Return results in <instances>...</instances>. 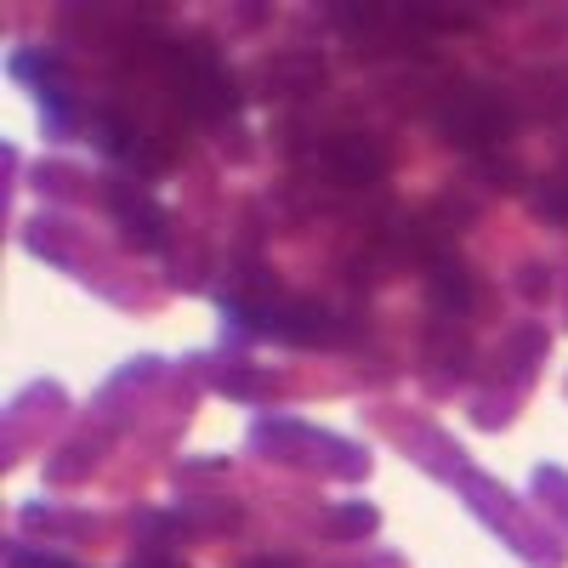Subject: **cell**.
Listing matches in <instances>:
<instances>
[{"label": "cell", "instance_id": "1", "mask_svg": "<svg viewBox=\"0 0 568 568\" xmlns=\"http://www.w3.org/2000/svg\"><path fill=\"white\" fill-rule=\"evenodd\" d=\"M426 120H433L449 142L460 149H500V142L517 131V109L489 85H466V80H444L426 103Z\"/></svg>", "mask_w": 568, "mask_h": 568}, {"label": "cell", "instance_id": "2", "mask_svg": "<svg viewBox=\"0 0 568 568\" xmlns=\"http://www.w3.org/2000/svg\"><path fill=\"white\" fill-rule=\"evenodd\" d=\"M256 336H273V342H296V347H336L347 342V318L318 302V296H291V291H273V296H240L233 302Z\"/></svg>", "mask_w": 568, "mask_h": 568}, {"label": "cell", "instance_id": "3", "mask_svg": "<svg viewBox=\"0 0 568 568\" xmlns=\"http://www.w3.org/2000/svg\"><path fill=\"white\" fill-rule=\"evenodd\" d=\"M540 211H551V216L568 222V182H551V187H546V194H540Z\"/></svg>", "mask_w": 568, "mask_h": 568}, {"label": "cell", "instance_id": "4", "mask_svg": "<svg viewBox=\"0 0 568 568\" xmlns=\"http://www.w3.org/2000/svg\"><path fill=\"white\" fill-rule=\"evenodd\" d=\"M256 568H296V562H284V557H278V562H256Z\"/></svg>", "mask_w": 568, "mask_h": 568}]
</instances>
